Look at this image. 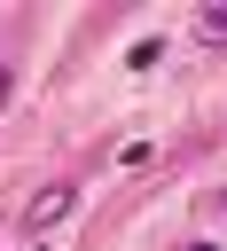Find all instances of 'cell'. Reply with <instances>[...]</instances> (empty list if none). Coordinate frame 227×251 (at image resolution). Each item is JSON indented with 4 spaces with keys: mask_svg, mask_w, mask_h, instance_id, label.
<instances>
[{
    "mask_svg": "<svg viewBox=\"0 0 227 251\" xmlns=\"http://www.w3.org/2000/svg\"><path fill=\"white\" fill-rule=\"evenodd\" d=\"M8 94H16V78H8V63H0V110H8Z\"/></svg>",
    "mask_w": 227,
    "mask_h": 251,
    "instance_id": "3957f363",
    "label": "cell"
},
{
    "mask_svg": "<svg viewBox=\"0 0 227 251\" xmlns=\"http://www.w3.org/2000/svg\"><path fill=\"white\" fill-rule=\"evenodd\" d=\"M188 251H211V243H188Z\"/></svg>",
    "mask_w": 227,
    "mask_h": 251,
    "instance_id": "277c9868",
    "label": "cell"
},
{
    "mask_svg": "<svg viewBox=\"0 0 227 251\" xmlns=\"http://www.w3.org/2000/svg\"><path fill=\"white\" fill-rule=\"evenodd\" d=\"M196 39L204 47H227V0L219 8H196Z\"/></svg>",
    "mask_w": 227,
    "mask_h": 251,
    "instance_id": "7a4b0ae2",
    "label": "cell"
},
{
    "mask_svg": "<svg viewBox=\"0 0 227 251\" xmlns=\"http://www.w3.org/2000/svg\"><path fill=\"white\" fill-rule=\"evenodd\" d=\"M70 204H78V188H70V180H55V188H39V196L23 204V227H55Z\"/></svg>",
    "mask_w": 227,
    "mask_h": 251,
    "instance_id": "6da1fadb",
    "label": "cell"
}]
</instances>
